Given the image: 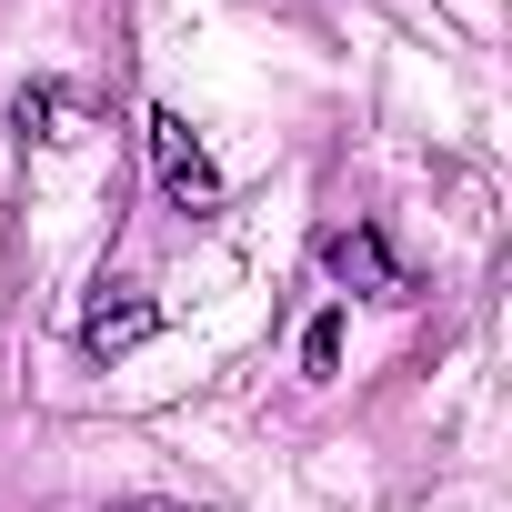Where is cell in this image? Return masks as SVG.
I'll use <instances>...</instances> for the list:
<instances>
[{"label":"cell","mask_w":512,"mask_h":512,"mask_svg":"<svg viewBox=\"0 0 512 512\" xmlns=\"http://www.w3.org/2000/svg\"><path fill=\"white\" fill-rule=\"evenodd\" d=\"M141 141H151V171H161V191H171V211H221V171H211V151H201V131L161 101L151 121H141Z\"/></svg>","instance_id":"cell-1"},{"label":"cell","mask_w":512,"mask_h":512,"mask_svg":"<svg viewBox=\"0 0 512 512\" xmlns=\"http://www.w3.org/2000/svg\"><path fill=\"white\" fill-rule=\"evenodd\" d=\"M322 272L342 282V292H362V302H402L412 282H402V262H392V251H382V231H322Z\"/></svg>","instance_id":"cell-3"},{"label":"cell","mask_w":512,"mask_h":512,"mask_svg":"<svg viewBox=\"0 0 512 512\" xmlns=\"http://www.w3.org/2000/svg\"><path fill=\"white\" fill-rule=\"evenodd\" d=\"M61 101H71L61 81H31V91L11 101V131H21V141H51V121H61Z\"/></svg>","instance_id":"cell-4"},{"label":"cell","mask_w":512,"mask_h":512,"mask_svg":"<svg viewBox=\"0 0 512 512\" xmlns=\"http://www.w3.org/2000/svg\"><path fill=\"white\" fill-rule=\"evenodd\" d=\"M151 332H161V302H151V292H131V282H101V292H91V312H81V352H101V362L141 352Z\"/></svg>","instance_id":"cell-2"},{"label":"cell","mask_w":512,"mask_h":512,"mask_svg":"<svg viewBox=\"0 0 512 512\" xmlns=\"http://www.w3.org/2000/svg\"><path fill=\"white\" fill-rule=\"evenodd\" d=\"M101 512H201V502H171V492H121V502H101Z\"/></svg>","instance_id":"cell-6"},{"label":"cell","mask_w":512,"mask_h":512,"mask_svg":"<svg viewBox=\"0 0 512 512\" xmlns=\"http://www.w3.org/2000/svg\"><path fill=\"white\" fill-rule=\"evenodd\" d=\"M302 372H312V382H332V372H342V312H322V322L302 332Z\"/></svg>","instance_id":"cell-5"}]
</instances>
